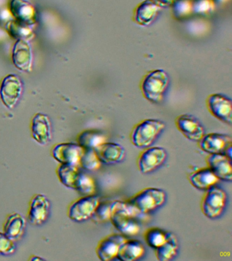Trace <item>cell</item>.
<instances>
[{
  "label": "cell",
  "mask_w": 232,
  "mask_h": 261,
  "mask_svg": "<svg viewBox=\"0 0 232 261\" xmlns=\"http://www.w3.org/2000/svg\"><path fill=\"white\" fill-rule=\"evenodd\" d=\"M138 214H140L127 202L115 201L113 203L110 220L121 234L134 236L140 230V224L134 219Z\"/></svg>",
  "instance_id": "obj_1"
},
{
  "label": "cell",
  "mask_w": 232,
  "mask_h": 261,
  "mask_svg": "<svg viewBox=\"0 0 232 261\" xmlns=\"http://www.w3.org/2000/svg\"><path fill=\"white\" fill-rule=\"evenodd\" d=\"M166 193L156 188H146L128 199L127 203L140 214H147L165 203Z\"/></svg>",
  "instance_id": "obj_2"
},
{
  "label": "cell",
  "mask_w": 232,
  "mask_h": 261,
  "mask_svg": "<svg viewBox=\"0 0 232 261\" xmlns=\"http://www.w3.org/2000/svg\"><path fill=\"white\" fill-rule=\"evenodd\" d=\"M170 80L166 71L162 69L152 71L142 81V93L148 101L158 103L164 98Z\"/></svg>",
  "instance_id": "obj_3"
},
{
  "label": "cell",
  "mask_w": 232,
  "mask_h": 261,
  "mask_svg": "<svg viewBox=\"0 0 232 261\" xmlns=\"http://www.w3.org/2000/svg\"><path fill=\"white\" fill-rule=\"evenodd\" d=\"M166 124L157 119L143 120L134 128L131 134V141L134 146L139 148H148L164 129Z\"/></svg>",
  "instance_id": "obj_4"
},
{
  "label": "cell",
  "mask_w": 232,
  "mask_h": 261,
  "mask_svg": "<svg viewBox=\"0 0 232 261\" xmlns=\"http://www.w3.org/2000/svg\"><path fill=\"white\" fill-rule=\"evenodd\" d=\"M227 195L223 189L213 186L205 191L201 200V211L207 217L215 219L219 217L225 210Z\"/></svg>",
  "instance_id": "obj_5"
},
{
  "label": "cell",
  "mask_w": 232,
  "mask_h": 261,
  "mask_svg": "<svg viewBox=\"0 0 232 261\" xmlns=\"http://www.w3.org/2000/svg\"><path fill=\"white\" fill-rule=\"evenodd\" d=\"M100 199L97 196H83L75 200L68 208V216L72 221L81 222L92 217Z\"/></svg>",
  "instance_id": "obj_6"
},
{
  "label": "cell",
  "mask_w": 232,
  "mask_h": 261,
  "mask_svg": "<svg viewBox=\"0 0 232 261\" xmlns=\"http://www.w3.org/2000/svg\"><path fill=\"white\" fill-rule=\"evenodd\" d=\"M84 150L85 149L78 143L66 142L54 145L50 153L54 159L60 164L79 166L81 156Z\"/></svg>",
  "instance_id": "obj_7"
},
{
  "label": "cell",
  "mask_w": 232,
  "mask_h": 261,
  "mask_svg": "<svg viewBox=\"0 0 232 261\" xmlns=\"http://www.w3.org/2000/svg\"><path fill=\"white\" fill-rule=\"evenodd\" d=\"M49 200L43 194H35L29 203L28 218L30 223L40 226L47 220L50 214Z\"/></svg>",
  "instance_id": "obj_8"
},
{
  "label": "cell",
  "mask_w": 232,
  "mask_h": 261,
  "mask_svg": "<svg viewBox=\"0 0 232 261\" xmlns=\"http://www.w3.org/2000/svg\"><path fill=\"white\" fill-rule=\"evenodd\" d=\"M22 93L21 80L15 74H10L4 79L0 87V97L5 106L13 109L17 105Z\"/></svg>",
  "instance_id": "obj_9"
},
{
  "label": "cell",
  "mask_w": 232,
  "mask_h": 261,
  "mask_svg": "<svg viewBox=\"0 0 232 261\" xmlns=\"http://www.w3.org/2000/svg\"><path fill=\"white\" fill-rule=\"evenodd\" d=\"M166 158V151L162 147L146 148L138 158V169L142 173L152 172L160 167Z\"/></svg>",
  "instance_id": "obj_10"
},
{
  "label": "cell",
  "mask_w": 232,
  "mask_h": 261,
  "mask_svg": "<svg viewBox=\"0 0 232 261\" xmlns=\"http://www.w3.org/2000/svg\"><path fill=\"white\" fill-rule=\"evenodd\" d=\"M207 106L212 115L217 119L231 124V101L222 94H213L207 99Z\"/></svg>",
  "instance_id": "obj_11"
},
{
  "label": "cell",
  "mask_w": 232,
  "mask_h": 261,
  "mask_svg": "<svg viewBox=\"0 0 232 261\" xmlns=\"http://www.w3.org/2000/svg\"><path fill=\"white\" fill-rule=\"evenodd\" d=\"M175 123L179 132L185 138L193 142H199L205 135L204 128L200 122L190 114H182L178 116Z\"/></svg>",
  "instance_id": "obj_12"
},
{
  "label": "cell",
  "mask_w": 232,
  "mask_h": 261,
  "mask_svg": "<svg viewBox=\"0 0 232 261\" xmlns=\"http://www.w3.org/2000/svg\"><path fill=\"white\" fill-rule=\"evenodd\" d=\"M127 238L121 234H109L99 241L96 254L101 260L109 261L117 258L120 246Z\"/></svg>",
  "instance_id": "obj_13"
},
{
  "label": "cell",
  "mask_w": 232,
  "mask_h": 261,
  "mask_svg": "<svg viewBox=\"0 0 232 261\" xmlns=\"http://www.w3.org/2000/svg\"><path fill=\"white\" fill-rule=\"evenodd\" d=\"M198 142L199 148L210 154H224L232 146L231 137L215 133L204 135Z\"/></svg>",
  "instance_id": "obj_14"
},
{
  "label": "cell",
  "mask_w": 232,
  "mask_h": 261,
  "mask_svg": "<svg viewBox=\"0 0 232 261\" xmlns=\"http://www.w3.org/2000/svg\"><path fill=\"white\" fill-rule=\"evenodd\" d=\"M208 167L219 179L231 181V159L224 154H211L207 159Z\"/></svg>",
  "instance_id": "obj_15"
},
{
  "label": "cell",
  "mask_w": 232,
  "mask_h": 261,
  "mask_svg": "<svg viewBox=\"0 0 232 261\" xmlns=\"http://www.w3.org/2000/svg\"><path fill=\"white\" fill-rule=\"evenodd\" d=\"M32 136L39 144L46 145L51 140V124L49 118L46 114H36L32 118Z\"/></svg>",
  "instance_id": "obj_16"
},
{
  "label": "cell",
  "mask_w": 232,
  "mask_h": 261,
  "mask_svg": "<svg viewBox=\"0 0 232 261\" xmlns=\"http://www.w3.org/2000/svg\"><path fill=\"white\" fill-rule=\"evenodd\" d=\"M13 61L19 70L27 72L32 70L33 54L29 42L23 39L17 41L13 48Z\"/></svg>",
  "instance_id": "obj_17"
},
{
  "label": "cell",
  "mask_w": 232,
  "mask_h": 261,
  "mask_svg": "<svg viewBox=\"0 0 232 261\" xmlns=\"http://www.w3.org/2000/svg\"><path fill=\"white\" fill-rule=\"evenodd\" d=\"M97 156L102 163L115 164L123 160L125 150L121 145L106 142L94 149Z\"/></svg>",
  "instance_id": "obj_18"
},
{
  "label": "cell",
  "mask_w": 232,
  "mask_h": 261,
  "mask_svg": "<svg viewBox=\"0 0 232 261\" xmlns=\"http://www.w3.org/2000/svg\"><path fill=\"white\" fill-rule=\"evenodd\" d=\"M11 11L17 21L25 25H32L36 22V10L28 0H12Z\"/></svg>",
  "instance_id": "obj_19"
},
{
  "label": "cell",
  "mask_w": 232,
  "mask_h": 261,
  "mask_svg": "<svg viewBox=\"0 0 232 261\" xmlns=\"http://www.w3.org/2000/svg\"><path fill=\"white\" fill-rule=\"evenodd\" d=\"M26 220L21 214L14 212L8 215L3 225V232L12 240H20L25 232Z\"/></svg>",
  "instance_id": "obj_20"
},
{
  "label": "cell",
  "mask_w": 232,
  "mask_h": 261,
  "mask_svg": "<svg viewBox=\"0 0 232 261\" xmlns=\"http://www.w3.org/2000/svg\"><path fill=\"white\" fill-rule=\"evenodd\" d=\"M162 6L156 0H145L140 3L135 11L136 21L142 25H148L158 16Z\"/></svg>",
  "instance_id": "obj_21"
},
{
  "label": "cell",
  "mask_w": 232,
  "mask_h": 261,
  "mask_svg": "<svg viewBox=\"0 0 232 261\" xmlns=\"http://www.w3.org/2000/svg\"><path fill=\"white\" fill-rule=\"evenodd\" d=\"M145 253L144 245L136 240H126L120 246L117 258L120 260L134 261L140 259Z\"/></svg>",
  "instance_id": "obj_22"
},
{
  "label": "cell",
  "mask_w": 232,
  "mask_h": 261,
  "mask_svg": "<svg viewBox=\"0 0 232 261\" xmlns=\"http://www.w3.org/2000/svg\"><path fill=\"white\" fill-rule=\"evenodd\" d=\"M219 179L208 167L195 171L189 176V181L195 188L201 191H207L209 188L217 185Z\"/></svg>",
  "instance_id": "obj_23"
},
{
  "label": "cell",
  "mask_w": 232,
  "mask_h": 261,
  "mask_svg": "<svg viewBox=\"0 0 232 261\" xmlns=\"http://www.w3.org/2000/svg\"><path fill=\"white\" fill-rule=\"evenodd\" d=\"M156 257L160 261L172 260L178 254V242L176 237L171 232H168L166 242L156 249Z\"/></svg>",
  "instance_id": "obj_24"
},
{
  "label": "cell",
  "mask_w": 232,
  "mask_h": 261,
  "mask_svg": "<svg viewBox=\"0 0 232 261\" xmlns=\"http://www.w3.org/2000/svg\"><path fill=\"white\" fill-rule=\"evenodd\" d=\"M81 167L77 165L60 164L56 173L61 183L69 189H74Z\"/></svg>",
  "instance_id": "obj_25"
},
{
  "label": "cell",
  "mask_w": 232,
  "mask_h": 261,
  "mask_svg": "<svg viewBox=\"0 0 232 261\" xmlns=\"http://www.w3.org/2000/svg\"><path fill=\"white\" fill-rule=\"evenodd\" d=\"M106 142L107 136L97 130H84L77 138V143L84 149H95Z\"/></svg>",
  "instance_id": "obj_26"
},
{
  "label": "cell",
  "mask_w": 232,
  "mask_h": 261,
  "mask_svg": "<svg viewBox=\"0 0 232 261\" xmlns=\"http://www.w3.org/2000/svg\"><path fill=\"white\" fill-rule=\"evenodd\" d=\"M74 190L83 196L93 195L96 191V185L94 179L81 169Z\"/></svg>",
  "instance_id": "obj_27"
},
{
  "label": "cell",
  "mask_w": 232,
  "mask_h": 261,
  "mask_svg": "<svg viewBox=\"0 0 232 261\" xmlns=\"http://www.w3.org/2000/svg\"><path fill=\"white\" fill-rule=\"evenodd\" d=\"M101 163L94 149H85L81 156L79 166L85 170L93 171L100 168Z\"/></svg>",
  "instance_id": "obj_28"
},
{
  "label": "cell",
  "mask_w": 232,
  "mask_h": 261,
  "mask_svg": "<svg viewBox=\"0 0 232 261\" xmlns=\"http://www.w3.org/2000/svg\"><path fill=\"white\" fill-rule=\"evenodd\" d=\"M168 232L161 228H149L144 232V238L148 246L156 249L166 242L168 238Z\"/></svg>",
  "instance_id": "obj_29"
},
{
  "label": "cell",
  "mask_w": 232,
  "mask_h": 261,
  "mask_svg": "<svg viewBox=\"0 0 232 261\" xmlns=\"http://www.w3.org/2000/svg\"><path fill=\"white\" fill-rule=\"evenodd\" d=\"M113 201L99 202L92 216L93 221L103 223L111 219Z\"/></svg>",
  "instance_id": "obj_30"
},
{
  "label": "cell",
  "mask_w": 232,
  "mask_h": 261,
  "mask_svg": "<svg viewBox=\"0 0 232 261\" xmlns=\"http://www.w3.org/2000/svg\"><path fill=\"white\" fill-rule=\"evenodd\" d=\"M173 10L178 17L189 15L193 12L192 0H176L173 4Z\"/></svg>",
  "instance_id": "obj_31"
},
{
  "label": "cell",
  "mask_w": 232,
  "mask_h": 261,
  "mask_svg": "<svg viewBox=\"0 0 232 261\" xmlns=\"http://www.w3.org/2000/svg\"><path fill=\"white\" fill-rule=\"evenodd\" d=\"M15 241L12 240L3 232H0V255L10 256L15 253Z\"/></svg>",
  "instance_id": "obj_32"
},
{
  "label": "cell",
  "mask_w": 232,
  "mask_h": 261,
  "mask_svg": "<svg viewBox=\"0 0 232 261\" xmlns=\"http://www.w3.org/2000/svg\"><path fill=\"white\" fill-rule=\"evenodd\" d=\"M215 8L214 0H192L193 12L198 14H205Z\"/></svg>",
  "instance_id": "obj_33"
},
{
  "label": "cell",
  "mask_w": 232,
  "mask_h": 261,
  "mask_svg": "<svg viewBox=\"0 0 232 261\" xmlns=\"http://www.w3.org/2000/svg\"><path fill=\"white\" fill-rule=\"evenodd\" d=\"M176 0H157V2L160 4L161 6L171 5L174 4Z\"/></svg>",
  "instance_id": "obj_34"
},
{
  "label": "cell",
  "mask_w": 232,
  "mask_h": 261,
  "mask_svg": "<svg viewBox=\"0 0 232 261\" xmlns=\"http://www.w3.org/2000/svg\"><path fill=\"white\" fill-rule=\"evenodd\" d=\"M30 260H44L43 258H40L39 256H36V255H32L31 258H30Z\"/></svg>",
  "instance_id": "obj_35"
}]
</instances>
